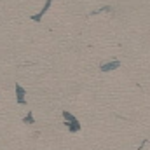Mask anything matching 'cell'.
<instances>
[{
  "label": "cell",
  "mask_w": 150,
  "mask_h": 150,
  "mask_svg": "<svg viewBox=\"0 0 150 150\" xmlns=\"http://www.w3.org/2000/svg\"><path fill=\"white\" fill-rule=\"evenodd\" d=\"M119 67H120V61H119V59H113V61H108V63H103V65L100 67V70L107 74V72H112V70H117Z\"/></svg>",
  "instance_id": "1"
},
{
  "label": "cell",
  "mask_w": 150,
  "mask_h": 150,
  "mask_svg": "<svg viewBox=\"0 0 150 150\" xmlns=\"http://www.w3.org/2000/svg\"><path fill=\"white\" fill-rule=\"evenodd\" d=\"M25 96H26V91H25L19 84H16V98H18V103H19V105H25V103H26Z\"/></svg>",
  "instance_id": "2"
},
{
  "label": "cell",
  "mask_w": 150,
  "mask_h": 150,
  "mask_svg": "<svg viewBox=\"0 0 150 150\" xmlns=\"http://www.w3.org/2000/svg\"><path fill=\"white\" fill-rule=\"evenodd\" d=\"M51 4H52V0H45V5L42 7V11H40V12H37V14H33V16H32V19H33V21H40V18H42V16L49 11Z\"/></svg>",
  "instance_id": "3"
},
{
  "label": "cell",
  "mask_w": 150,
  "mask_h": 150,
  "mask_svg": "<svg viewBox=\"0 0 150 150\" xmlns=\"http://www.w3.org/2000/svg\"><path fill=\"white\" fill-rule=\"evenodd\" d=\"M67 126H68V131L70 133H77V131H80V122L74 119V120H68V122H65Z\"/></svg>",
  "instance_id": "4"
},
{
  "label": "cell",
  "mask_w": 150,
  "mask_h": 150,
  "mask_svg": "<svg viewBox=\"0 0 150 150\" xmlns=\"http://www.w3.org/2000/svg\"><path fill=\"white\" fill-rule=\"evenodd\" d=\"M35 120H33V115H32V112H28V115L25 117V124H33Z\"/></svg>",
  "instance_id": "5"
}]
</instances>
